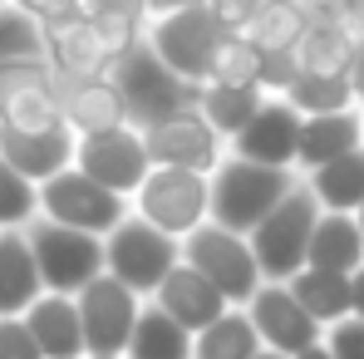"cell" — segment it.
<instances>
[{"label": "cell", "mask_w": 364, "mask_h": 359, "mask_svg": "<svg viewBox=\"0 0 364 359\" xmlns=\"http://www.w3.org/2000/svg\"><path fill=\"white\" fill-rule=\"evenodd\" d=\"M301 178L305 173H296V168H266V163L227 153V163L212 173V222L251 237Z\"/></svg>", "instance_id": "1"}, {"label": "cell", "mask_w": 364, "mask_h": 359, "mask_svg": "<svg viewBox=\"0 0 364 359\" xmlns=\"http://www.w3.org/2000/svg\"><path fill=\"white\" fill-rule=\"evenodd\" d=\"M109 79L119 84L133 128H153V123L182 114V109H197V94H202V84L173 74L168 64L153 55L148 40H138L133 50H123L119 60L109 64Z\"/></svg>", "instance_id": "2"}, {"label": "cell", "mask_w": 364, "mask_h": 359, "mask_svg": "<svg viewBox=\"0 0 364 359\" xmlns=\"http://www.w3.org/2000/svg\"><path fill=\"white\" fill-rule=\"evenodd\" d=\"M320 212L325 207H320L315 187L301 178L281 197V207L251 232V251H256L266 281H291V276H301L305 266H310V241H315Z\"/></svg>", "instance_id": "3"}, {"label": "cell", "mask_w": 364, "mask_h": 359, "mask_svg": "<svg viewBox=\"0 0 364 359\" xmlns=\"http://www.w3.org/2000/svg\"><path fill=\"white\" fill-rule=\"evenodd\" d=\"M178 261H182V237H168L163 227H153L138 212H128L104 237V271L119 276L123 286H133L143 300L158 296V286L168 281V271Z\"/></svg>", "instance_id": "4"}, {"label": "cell", "mask_w": 364, "mask_h": 359, "mask_svg": "<svg viewBox=\"0 0 364 359\" xmlns=\"http://www.w3.org/2000/svg\"><path fill=\"white\" fill-rule=\"evenodd\" d=\"M143 40L153 45V55L168 64L173 74L192 79V84H207L212 60H217L227 30L212 15V5L202 0V5H182V10H168V15H153Z\"/></svg>", "instance_id": "5"}, {"label": "cell", "mask_w": 364, "mask_h": 359, "mask_svg": "<svg viewBox=\"0 0 364 359\" xmlns=\"http://www.w3.org/2000/svg\"><path fill=\"white\" fill-rule=\"evenodd\" d=\"M182 261L197 266L232 305H251V296L266 286L261 261L251 251V237L222 227V222H202L197 232H187L182 237Z\"/></svg>", "instance_id": "6"}, {"label": "cell", "mask_w": 364, "mask_h": 359, "mask_svg": "<svg viewBox=\"0 0 364 359\" xmlns=\"http://www.w3.org/2000/svg\"><path fill=\"white\" fill-rule=\"evenodd\" d=\"M25 232H30V246H35L45 291L79 296L94 276H104V237L64 227V222H50V217H35Z\"/></svg>", "instance_id": "7"}, {"label": "cell", "mask_w": 364, "mask_h": 359, "mask_svg": "<svg viewBox=\"0 0 364 359\" xmlns=\"http://www.w3.org/2000/svg\"><path fill=\"white\" fill-rule=\"evenodd\" d=\"M128 212H133V197H123V192H114V187L94 182L84 168H64L60 178L40 182V217L64 222V227L109 237Z\"/></svg>", "instance_id": "8"}, {"label": "cell", "mask_w": 364, "mask_h": 359, "mask_svg": "<svg viewBox=\"0 0 364 359\" xmlns=\"http://www.w3.org/2000/svg\"><path fill=\"white\" fill-rule=\"evenodd\" d=\"M133 212L163 227L168 237H187L212 222V178L192 168H153L148 182L133 192Z\"/></svg>", "instance_id": "9"}, {"label": "cell", "mask_w": 364, "mask_h": 359, "mask_svg": "<svg viewBox=\"0 0 364 359\" xmlns=\"http://www.w3.org/2000/svg\"><path fill=\"white\" fill-rule=\"evenodd\" d=\"M79 315H84V345L89 355H128V340L138 330L143 315V296L133 286H123L119 276H94L79 291Z\"/></svg>", "instance_id": "10"}, {"label": "cell", "mask_w": 364, "mask_h": 359, "mask_svg": "<svg viewBox=\"0 0 364 359\" xmlns=\"http://www.w3.org/2000/svg\"><path fill=\"white\" fill-rule=\"evenodd\" d=\"M74 168H84L94 182L114 187L123 197H133L153 173V153H148L143 128L119 123V128H104V133H84L79 153H74Z\"/></svg>", "instance_id": "11"}, {"label": "cell", "mask_w": 364, "mask_h": 359, "mask_svg": "<svg viewBox=\"0 0 364 359\" xmlns=\"http://www.w3.org/2000/svg\"><path fill=\"white\" fill-rule=\"evenodd\" d=\"M148 138V153H153V168H192V173H217L232 153V143L202 119V109H182L173 119L143 128Z\"/></svg>", "instance_id": "12"}, {"label": "cell", "mask_w": 364, "mask_h": 359, "mask_svg": "<svg viewBox=\"0 0 364 359\" xmlns=\"http://www.w3.org/2000/svg\"><path fill=\"white\" fill-rule=\"evenodd\" d=\"M246 315H251V325H256V335H261L266 350H281V355H291V359L325 340V325L296 300V291H291L286 281H266V286L251 296Z\"/></svg>", "instance_id": "13"}, {"label": "cell", "mask_w": 364, "mask_h": 359, "mask_svg": "<svg viewBox=\"0 0 364 359\" xmlns=\"http://www.w3.org/2000/svg\"><path fill=\"white\" fill-rule=\"evenodd\" d=\"M301 128H305L301 109L291 99L271 94L261 104V114L232 138V153L237 158H251V163H266V168H296V158H301Z\"/></svg>", "instance_id": "14"}, {"label": "cell", "mask_w": 364, "mask_h": 359, "mask_svg": "<svg viewBox=\"0 0 364 359\" xmlns=\"http://www.w3.org/2000/svg\"><path fill=\"white\" fill-rule=\"evenodd\" d=\"M74 153H79V133L69 123H55V128H10V123H0V158L10 168H20L30 182L60 178L64 168H74Z\"/></svg>", "instance_id": "15"}, {"label": "cell", "mask_w": 364, "mask_h": 359, "mask_svg": "<svg viewBox=\"0 0 364 359\" xmlns=\"http://www.w3.org/2000/svg\"><path fill=\"white\" fill-rule=\"evenodd\" d=\"M45 60L55 64L60 79H104L119 55L109 50V40L89 15H74L60 25H45Z\"/></svg>", "instance_id": "16"}, {"label": "cell", "mask_w": 364, "mask_h": 359, "mask_svg": "<svg viewBox=\"0 0 364 359\" xmlns=\"http://www.w3.org/2000/svg\"><path fill=\"white\" fill-rule=\"evenodd\" d=\"M153 300H158L173 320H182L192 335H197V330H207L212 320H222V315L232 310V300L222 296V291H217L197 266H187V261H178V266L168 271V281L158 286V296H153Z\"/></svg>", "instance_id": "17"}, {"label": "cell", "mask_w": 364, "mask_h": 359, "mask_svg": "<svg viewBox=\"0 0 364 359\" xmlns=\"http://www.w3.org/2000/svg\"><path fill=\"white\" fill-rule=\"evenodd\" d=\"M25 325L30 335L40 340L45 359H89V345H84V315H79V300L74 296H45L25 310Z\"/></svg>", "instance_id": "18"}, {"label": "cell", "mask_w": 364, "mask_h": 359, "mask_svg": "<svg viewBox=\"0 0 364 359\" xmlns=\"http://www.w3.org/2000/svg\"><path fill=\"white\" fill-rule=\"evenodd\" d=\"M60 104H64V123L79 138L128 123V104H123L119 84L109 74L104 79H60Z\"/></svg>", "instance_id": "19"}, {"label": "cell", "mask_w": 364, "mask_h": 359, "mask_svg": "<svg viewBox=\"0 0 364 359\" xmlns=\"http://www.w3.org/2000/svg\"><path fill=\"white\" fill-rule=\"evenodd\" d=\"M40 296H45V276L30 232H0V315H25Z\"/></svg>", "instance_id": "20"}, {"label": "cell", "mask_w": 364, "mask_h": 359, "mask_svg": "<svg viewBox=\"0 0 364 359\" xmlns=\"http://www.w3.org/2000/svg\"><path fill=\"white\" fill-rule=\"evenodd\" d=\"M355 148H364V109L315 114L301 128V158H296V168L315 173V168H325V163H335V158H345Z\"/></svg>", "instance_id": "21"}, {"label": "cell", "mask_w": 364, "mask_h": 359, "mask_svg": "<svg viewBox=\"0 0 364 359\" xmlns=\"http://www.w3.org/2000/svg\"><path fill=\"white\" fill-rule=\"evenodd\" d=\"M310 266L345 271V276L364 266V227L355 212H320L315 241H310Z\"/></svg>", "instance_id": "22"}, {"label": "cell", "mask_w": 364, "mask_h": 359, "mask_svg": "<svg viewBox=\"0 0 364 359\" xmlns=\"http://www.w3.org/2000/svg\"><path fill=\"white\" fill-rule=\"evenodd\" d=\"M301 64H305V74H350V64H355V25H345L340 10L315 15L301 40Z\"/></svg>", "instance_id": "23"}, {"label": "cell", "mask_w": 364, "mask_h": 359, "mask_svg": "<svg viewBox=\"0 0 364 359\" xmlns=\"http://www.w3.org/2000/svg\"><path fill=\"white\" fill-rule=\"evenodd\" d=\"M271 94L261 89V84H202V94H197V109H202V119L212 123L227 143L242 133L246 123L261 114V104H266Z\"/></svg>", "instance_id": "24"}, {"label": "cell", "mask_w": 364, "mask_h": 359, "mask_svg": "<svg viewBox=\"0 0 364 359\" xmlns=\"http://www.w3.org/2000/svg\"><path fill=\"white\" fill-rule=\"evenodd\" d=\"M192 330L173 320L158 300H143V315H138V330L128 340V359H192Z\"/></svg>", "instance_id": "25"}, {"label": "cell", "mask_w": 364, "mask_h": 359, "mask_svg": "<svg viewBox=\"0 0 364 359\" xmlns=\"http://www.w3.org/2000/svg\"><path fill=\"white\" fill-rule=\"evenodd\" d=\"M296 300H301L305 310L330 330V325H340V320H350L355 315V300H350V276L345 271H320V266H305L301 276H291L286 281Z\"/></svg>", "instance_id": "26"}, {"label": "cell", "mask_w": 364, "mask_h": 359, "mask_svg": "<svg viewBox=\"0 0 364 359\" xmlns=\"http://www.w3.org/2000/svg\"><path fill=\"white\" fill-rule=\"evenodd\" d=\"M310 5L305 0H261L251 25H246V40L261 45V50H296L310 30Z\"/></svg>", "instance_id": "27"}, {"label": "cell", "mask_w": 364, "mask_h": 359, "mask_svg": "<svg viewBox=\"0 0 364 359\" xmlns=\"http://www.w3.org/2000/svg\"><path fill=\"white\" fill-rule=\"evenodd\" d=\"M261 350H266V345H261V335H256L246 305H232L222 320H212V325L197 330V340H192V359H251V355H261Z\"/></svg>", "instance_id": "28"}, {"label": "cell", "mask_w": 364, "mask_h": 359, "mask_svg": "<svg viewBox=\"0 0 364 359\" xmlns=\"http://www.w3.org/2000/svg\"><path fill=\"white\" fill-rule=\"evenodd\" d=\"M305 182L315 187L325 212H360L364 207V148L315 168V173H305Z\"/></svg>", "instance_id": "29"}, {"label": "cell", "mask_w": 364, "mask_h": 359, "mask_svg": "<svg viewBox=\"0 0 364 359\" xmlns=\"http://www.w3.org/2000/svg\"><path fill=\"white\" fill-rule=\"evenodd\" d=\"M281 99H291L305 119H315V114H345V109H360L350 74H301Z\"/></svg>", "instance_id": "30"}, {"label": "cell", "mask_w": 364, "mask_h": 359, "mask_svg": "<svg viewBox=\"0 0 364 359\" xmlns=\"http://www.w3.org/2000/svg\"><path fill=\"white\" fill-rule=\"evenodd\" d=\"M55 84H60V74H55V64L45 55H35V60H0V119L20 99H30L40 89H55Z\"/></svg>", "instance_id": "31"}, {"label": "cell", "mask_w": 364, "mask_h": 359, "mask_svg": "<svg viewBox=\"0 0 364 359\" xmlns=\"http://www.w3.org/2000/svg\"><path fill=\"white\" fill-rule=\"evenodd\" d=\"M40 217V182L0 158V232H25Z\"/></svg>", "instance_id": "32"}, {"label": "cell", "mask_w": 364, "mask_h": 359, "mask_svg": "<svg viewBox=\"0 0 364 359\" xmlns=\"http://www.w3.org/2000/svg\"><path fill=\"white\" fill-rule=\"evenodd\" d=\"M35 55H45V25L15 0H5L0 5V60H35Z\"/></svg>", "instance_id": "33"}, {"label": "cell", "mask_w": 364, "mask_h": 359, "mask_svg": "<svg viewBox=\"0 0 364 359\" xmlns=\"http://www.w3.org/2000/svg\"><path fill=\"white\" fill-rule=\"evenodd\" d=\"M261 60H266L261 45H251L246 35H227L212 60L207 84H261Z\"/></svg>", "instance_id": "34"}, {"label": "cell", "mask_w": 364, "mask_h": 359, "mask_svg": "<svg viewBox=\"0 0 364 359\" xmlns=\"http://www.w3.org/2000/svg\"><path fill=\"white\" fill-rule=\"evenodd\" d=\"M301 74H305L301 45H296V50H266V60H261V89H266V94H286Z\"/></svg>", "instance_id": "35"}, {"label": "cell", "mask_w": 364, "mask_h": 359, "mask_svg": "<svg viewBox=\"0 0 364 359\" xmlns=\"http://www.w3.org/2000/svg\"><path fill=\"white\" fill-rule=\"evenodd\" d=\"M0 359H45L25 315H0Z\"/></svg>", "instance_id": "36"}, {"label": "cell", "mask_w": 364, "mask_h": 359, "mask_svg": "<svg viewBox=\"0 0 364 359\" xmlns=\"http://www.w3.org/2000/svg\"><path fill=\"white\" fill-rule=\"evenodd\" d=\"M325 345H330L335 359H364V320L350 315V320L330 325V330H325Z\"/></svg>", "instance_id": "37"}, {"label": "cell", "mask_w": 364, "mask_h": 359, "mask_svg": "<svg viewBox=\"0 0 364 359\" xmlns=\"http://www.w3.org/2000/svg\"><path fill=\"white\" fill-rule=\"evenodd\" d=\"M207 5H212V15L222 20L227 35H246V25H251V15H256L261 0H207Z\"/></svg>", "instance_id": "38"}, {"label": "cell", "mask_w": 364, "mask_h": 359, "mask_svg": "<svg viewBox=\"0 0 364 359\" xmlns=\"http://www.w3.org/2000/svg\"><path fill=\"white\" fill-rule=\"evenodd\" d=\"M20 10H30L40 25H60V20H74L84 15V0H15Z\"/></svg>", "instance_id": "39"}, {"label": "cell", "mask_w": 364, "mask_h": 359, "mask_svg": "<svg viewBox=\"0 0 364 359\" xmlns=\"http://www.w3.org/2000/svg\"><path fill=\"white\" fill-rule=\"evenodd\" d=\"M350 84H355V99L364 104V30H355V64H350Z\"/></svg>", "instance_id": "40"}, {"label": "cell", "mask_w": 364, "mask_h": 359, "mask_svg": "<svg viewBox=\"0 0 364 359\" xmlns=\"http://www.w3.org/2000/svg\"><path fill=\"white\" fill-rule=\"evenodd\" d=\"M335 5H340V20H345V25L364 30V0H335Z\"/></svg>", "instance_id": "41"}, {"label": "cell", "mask_w": 364, "mask_h": 359, "mask_svg": "<svg viewBox=\"0 0 364 359\" xmlns=\"http://www.w3.org/2000/svg\"><path fill=\"white\" fill-rule=\"evenodd\" d=\"M350 300H355V315L364 320V266H360V271H350Z\"/></svg>", "instance_id": "42"}, {"label": "cell", "mask_w": 364, "mask_h": 359, "mask_svg": "<svg viewBox=\"0 0 364 359\" xmlns=\"http://www.w3.org/2000/svg\"><path fill=\"white\" fill-rule=\"evenodd\" d=\"M182 5H202V0H148V20L153 15H168V10H182Z\"/></svg>", "instance_id": "43"}, {"label": "cell", "mask_w": 364, "mask_h": 359, "mask_svg": "<svg viewBox=\"0 0 364 359\" xmlns=\"http://www.w3.org/2000/svg\"><path fill=\"white\" fill-rule=\"evenodd\" d=\"M296 359H335V355H330V345L320 340V345H310V350H301V355H296Z\"/></svg>", "instance_id": "44"}, {"label": "cell", "mask_w": 364, "mask_h": 359, "mask_svg": "<svg viewBox=\"0 0 364 359\" xmlns=\"http://www.w3.org/2000/svg\"><path fill=\"white\" fill-rule=\"evenodd\" d=\"M251 359H291V355H281V350H261V355H251Z\"/></svg>", "instance_id": "45"}, {"label": "cell", "mask_w": 364, "mask_h": 359, "mask_svg": "<svg viewBox=\"0 0 364 359\" xmlns=\"http://www.w3.org/2000/svg\"><path fill=\"white\" fill-rule=\"evenodd\" d=\"M89 359H128V355H89Z\"/></svg>", "instance_id": "46"}, {"label": "cell", "mask_w": 364, "mask_h": 359, "mask_svg": "<svg viewBox=\"0 0 364 359\" xmlns=\"http://www.w3.org/2000/svg\"><path fill=\"white\" fill-rule=\"evenodd\" d=\"M355 217H360V227H364V207H360V212H355Z\"/></svg>", "instance_id": "47"}, {"label": "cell", "mask_w": 364, "mask_h": 359, "mask_svg": "<svg viewBox=\"0 0 364 359\" xmlns=\"http://www.w3.org/2000/svg\"><path fill=\"white\" fill-rule=\"evenodd\" d=\"M0 5H5V0H0Z\"/></svg>", "instance_id": "48"}, {"label": "cell", "mask_w": 364, "mask_h": 359, "mask_svg": "<svg viewBox=\"0 0 364 359\" xmlns=\"http://www.w3.org/2000/svg\"><path fill=\"white\" fill-rule=\"evenodd\" d=\"M360 109H364V104H360Z\"/></svg>", "instance_id": "49"}]
</instances>
